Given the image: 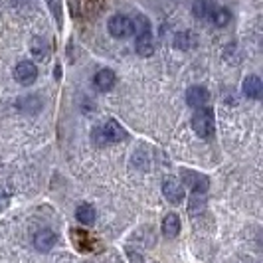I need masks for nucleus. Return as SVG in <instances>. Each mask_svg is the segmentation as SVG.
Here are the masks:
<instances>
[{"label": "nucleus", "mask_w": 263, "mask_h": 263, "mask_svg": "<svg viewBox=\"0 0 263 263\" xmlns=\"http://www.w3.org/2000/svg\"><path fill=\"white\" fill-rule=\"evenodd\" d=\"M133 26H135V32L137 34V40H135V50L139 55L143 58H148L155 52V40H153V28H151V22L145 14H137V18L133 20Z\"/></svg>", "instance_id": "f257e3e1"}, {"label": "nucleus", "mask_w": 263, "mask_h": 263, "mask_svg": "<svg viewBox=\"0 0 263 263\" xmlns=\"http://www.w3.org/2000/svg\"><path fill=\"white\" fill-rule=\"evenodd\" d=\"M192 129L200 139H212L216 135V113L212 107H200L192 115Z\"/></svg>", "instance_id": "f03ea898"}, {"label": "nucleus", "mask_w": 263, "mask_h": 263, "mask_svg": "<svg viewBox=\"0 0 263 263\" xmlns=\"http://www.w3.org/2000/svg\"><path fill=\"white\" fill-rule=\"evenodd\" d=\"M123 139H127V131L119 125L115 119H109V121L97 125L93 129V141L97 145H113V143H119Z\"/></svg>", "instance_id": "7ed1b4c3"}, {"label": "nucleus", "mask_w": 263, "mask_h": 263, "mask_svg": "<svg viewBox=\"0 0 263 263\" xmlns=\"http://www.w3.org/2000/svg\"><path fill=\"white\" fill-rule=\"evenodd\" d=\"M107 30H109V34L113 36V38L117 40H127L133 36V32H135V26H133V20L129 16H125V14H115V16H111L109 18V22H107Z\"/></svg>", "instance_id": "20e7f679"}, {"label": "nucleus", "mask_w": 263, "mask_h": 263, "mask_svg": "<svg viewBox=\"0 0 263 263\" xmlns=\"http://www.w3.org/2000/svg\"><path fill=\"white\" fill-rule=\"evenodd\" d=\"M182 186L190 188L192 194H206L208 192V186H210V180L208 176L200 174V172L194 171H182Z\"/></svg>", "instance_id": "39448f33"}, {"label": "nucleus", "mask_w": 263, "mask_h": 263, "mask_svg": "<svg viewBox=\"0 0 263 263\" xmlns=\"http://www.w3.org/2000/svg\"><path fill=\"white\" fill-rule=\"evenodd\" d=\"M162 196L171 204H180L184 200V186L176 176H166L162 180Z\"/></svg>", "instance_id": "423d86ee"}, {"label": "nucleus", "mask_w": 263, "mask_h": 263, "mask_svg": "<svg viewBox=\"0 0 263 263\" xmlns=\"http://www.w3.org/2000/svg\"><path fill=\"white\" fill-rule=\"evenodd\" d=\"M14 78H16V81H18L20 85L28 87V85H32V83L38 79V67H36L34 62L24 60V62H20V64L16 66V69H14Z\"/></svg>", "instance_id": "0eeeda50"}, {"label": "nucleus", "mask_w": 263, "mask_h": 263, "mask_svg": "<svg viewBox=\"0 0 263 263\" xmlns=\"http://www.w3.org/2000/svg\"><path fill=\"white\" fill-rule=\"evenodd\" d=\"M71 241L83 253H93V251L101 250V243L95 237L89 236V234H85L83 230H71Z\"/></svg>", "instance_id": "6e6552de"}, {"label": "nucleus", "mask_w": 263, "mask_h": 263, "mask_svg": "<svg viewBox=\"0 0 263 263\" xmlns=\"http://www.w3.org/2000/svg\"><path fill=\"white\" fill-rule=\"evenodd\" d=\"M208 101H210V93H208L206 87H202V85H192V87H188V91H186V103L190 107L200 109V107L208 105Z\"/></svg>", "instance_id": "1a4fd4ad"}, {"label": "nucleus", "mask_w": 263, "mask_h": 263, "mask_svg": "<svg viewBox=\"0 0 263 263\" xmlns=\"http://www.w3.org/2000/svg\"><path fill=\"white\" fill-rule=\"evenodd\" d=\"M93 83H95V87L99 89V91H111L113 87H115V83H117V76H115V71L113 69H99L97 73H95V78H93Z\"/></svg>", "instance_id": "9d476101"}, {"label": "nucleus", "mask_w": 263, "mask_h": 263, "mask_svg": "<svg viewBox=\"0 0 263 263\" xmlns=\"http://www.w3.org/2000/svg\"><path fill=\"white\" fill-rule=\"evenodd\" d=\"M241 91L248 99H261V93H263V83L261 78L257 76H248L243 79L241 83Z\"/></svg>", "instance_id": "9b49d317"}, {"label": "nucleus", "mask_w": 263, "mask_h": 263, "mask_svg": "<svg viewBox=\"0 0 263 263\" xmlns=\"http://www.w3.org/2000/svg\"><path fill=\"white\" fill-rule=\"evenodd\" d=\"M55 241H58V236L52 230H42L34 236V248L38 251H50L55 246Z\"/></svg>", "instance_id": "f8f14e48"}, {"label": "nucleus", "mask_w": 263, "mask_h": 263, "mask_svg": "<svg viewBox=\"0 0 263 263\" xmlns=\"http://www.w3.org/2000/svg\"><path fill=\"white\" fill-rule=\"evenodd\" d=\"M162 234L166 237H176L180 234V218H178V214H166L164 216V220H162Z\"/></svg>", "instance_id": "ddd939ff"}, {"label": "nucleus", "mask_w": 263, "mask_h": 263, "mask_svg": "<svg viewBox=\"0 0 263 263\" xmlns=\"http://www.w3.org/2000/svg\"><path fill=\"white\" fill-rule=\"evenodd\" d=\"M76 218H78L79 224L83 226H93L97 220V212L91 204H79L78 210H76Z\"/></svg>", "instance_id": "4468645a"}, {"label": "nucleus", "mask_w": 263, "mask_h": 263, "mask_svg": "<svg viewBox=\"0 0 263 263\" xmlns=\"http://www.w3.org/2000/svg\"><path fill=\"white\" fill-rule=\"evenodd\" d=\"M196 44H198V36L192 30H184V32L176 34V38H174V46L178 50H192Z\"/></svg>", "instance_id": "2eb2a0df"}, {"label": "nucleus", "mask_w": 263, "mask_h": 263, "mask_svg": "<svg viewBox=\"0 0 263 263\" xmlns=\"http://www.w3.org/2000/svg\"><path fill=\"white\" fill-rule=\"evenodd\" d=\"M216 8V2L214 0H196L194 6H192V12L200 20H210V14Z\"/></svg>", "instance_id": "dca6fc26"}, {"label": "nucleus", "mask_w": 263, "mask_h": 263, "mask_svg": "<svg viewBox=\"0 0 263 263\" xmlns=\"http://www.w3.org/2000/svg\"><path fill=\"white\" fill-rule=\"evenodd\" d=\"M30 52H32V55L36 60H46L50 55V46H48V42L44 38L36 36V38H32V42H30Z\"/></svg>", "instance_id": "f3484780"}, {"label": "nucleus", "mask_w": 263, "mask_h": 263, "mask_svg": "<svg viewBox=\"0 0 263 263\" xmlns=\"http://www.w3.org/2000/svg\"><path fill=\"white\" fill-rule=\"evenodd\" d=\"M230 20H232V12L228 8H222V6H216L214 12L210 14V22L214 26H228Z\"/></svg>", "instance_id": "a211bd4d"}, {"label": "nucleus", "mask_w": 263, "mask_h": 263, "mask_svg": "<svg viewBox=\"0 0 263 263\" xmlns=\"http://www.w3.org/2000/svg\"><path fill=\"white\" fill-rule=\"evenodd\" d=\"M46 2H48V8L53 16V22L62 30V26H64V2L62 0H46Z\"/></svg>", "instance_id": "6ab92c4d"}, {"label": "nucleus", "mask_w": 263, "mask_h": 263, "mask_svg": "<svg viewBox=\"0 0 263 263\" xmlns=\"http://www.w3.org/2000/svg\"><path fill=\"white\" fill-rule=\"evenodd\" d=\"M204 210V194H192L190 200V214H196V212Z\"/></svg>", "instance_id": "aec40b11"}, {"label": "nucleus", "mask_w": 263, "mask_h": 263, "mask_svg": "<svg viewBox=\"0 0 263 263\" xmlns=\"http://www.w3.org/2000/svg\"><path fill=\"white\" fill-rule=\"evenodd\" d=\"M8 204H10V194H8L4 188H0V212L6 210Z\"/></svg>", "instance_id": "412c9836"}]
</instances>
